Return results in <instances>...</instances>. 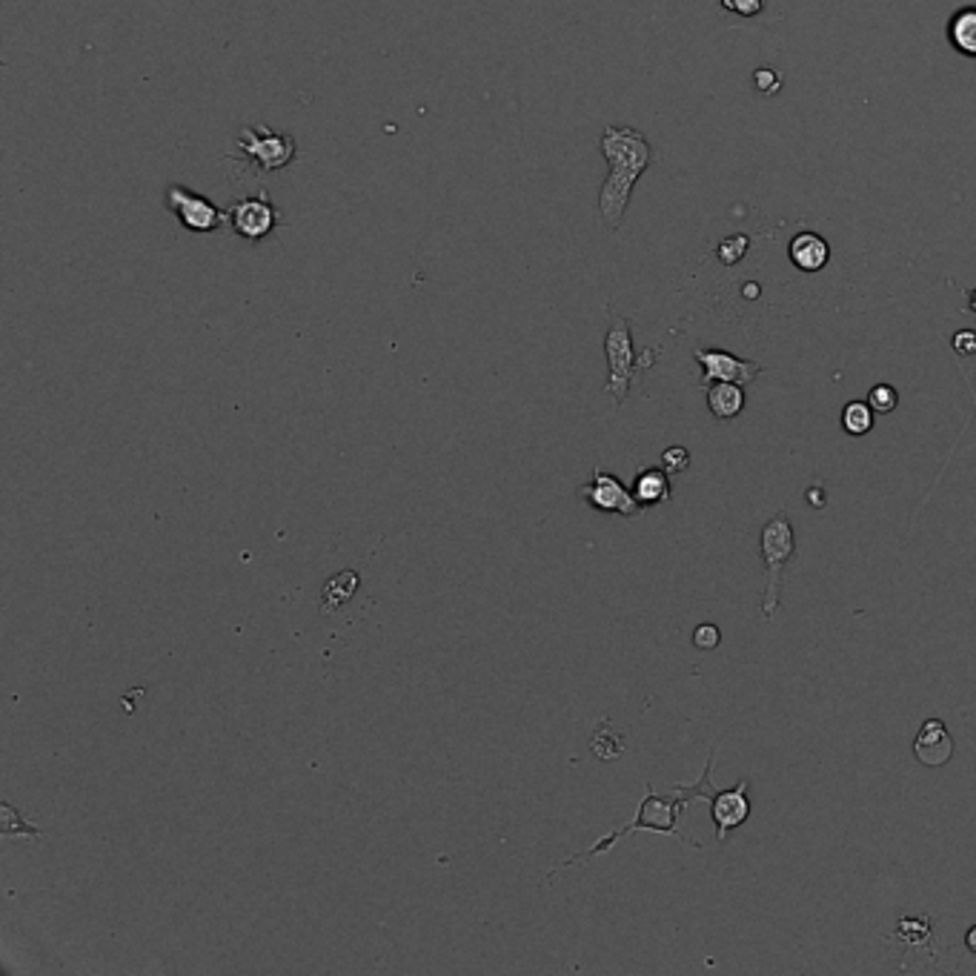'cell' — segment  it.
<instances>
[{"label": "cell", "instance_id": "6da1fadb", "mask_svg": "<svg viewBox=\"0 0 976 976\" xmlns=\"http://www.w3.org/2000/svg\"><path fill=\"white\" fill-rule=\"evenodd\" d=\"M599 150L610 164L605 186L599 193V215L610 232L621 227V218L628 213L630 195H633L636 181L642 178L648 166L653 164V147L648 138L633 127H607L601 132Z\"/></svg>", "mask_w": 976, "mask_h": 976}, {"label": "cell", "instance_id": "7a4b0ae2", "mask_svg": "<svg viewBox=\"0 0 976 976\" xmlns=\"http://www.w3.org/2000/svg\"><path fill=\"white\" fill-rule=\"evenodd\" d=\"M673 791H676V796H659V793H653V784H648V796H644V802H642V805H639V813H636V822H630L628 827H621V831H614V834H610V836H605V839H601V842H596V845H593L590 850H585V854H576V856H571V859H564V863L559 865L556 870L567 868V865H573V863H585V859H590V856H596V854H605V850L614 848V845L621 839V836L636 834V831H653V834L676 836V839L687 842V845H693V848H702V845H696V842L687 839V836H684L682 831H679V827H676L679 816H682L684 807L691 805L693 799H696V793L684 791L682 784H676ZM556 870H550V874H556Z\"/></svg>", "mask_w": 976, "mask_h": 976}, {"label": "cell", "instance_id": "3957f363", "mask_svg": "<svg viewBox=\"0 0 976 976\" xmlns=\"http://www.w3.org/2000/svg\"><path fill=\"white\" fill-rule=\"evenodd\" d=\"M759 550L764 562V596H762V619H773L782 605L784 571L796 556V533H793L791 516L779 510L773 519L764 521L762 535H759Z\"/></svg>", "mask_w": 976, "mask_h": 976}, {"label": "cell", "instance_id": "277c9868", "mask_svg": "<svg viewBox=\"0 0 976 976\" xmlns=\"http://www.w3.org/2000/svg\"><path fill=\"white\" fill-rule=\"evenodd\" d=\"M605 353H607V367H610V378H607L605 392L614 395L616 404H625L630 384L636 381V372L650 367V361H653V349L644 353V358H636L630 322L628 318H621V315L610 313V329H607L605 335Z\"/></svg>", "mask_w": 976, "mask_h": 976}, {"label": "cell", "instance_id": "5b68a950", "mask_svg": "<svg viewBox=\"0 0 976 976\" xmlns=\"http://www.w3.org/2000/svg\"><path fill=\"white\" fill-rule=\"evenodd\" d=\"M711 768H713V753L707 756V764L702 770V779L696 784H682L684 791L696 793V799H707L711 802V816L716 822V839L727 842L730 831L741 827L750 820V799H748V779H741L734 791H713L711 788Z\"/></svg>", "mask_w": 976, "mask_h": 976}, {"label": "cell", "instance_id": "8992f818", "mask_svg": "<svg viewBox=\"0 0 976 976\" xmlns=\"http://www.w3.org/2000/svg\"><path fill=\"white\" fill-rule=\"evenodd\" d=\"M238 155L247 158L258 172H279L293 164L299 143L293 135L270 127H247L238 135Z\"/></svg>", "mask_w": 976, "mask_h": 976}, {"label": "cell", "instance_id": "52a82bcc", "mask_svg": "<svg viewBox=\"0 0 976 976\" xmlns=\"http://www.w3.org/2000/svg\"><path fill=\"white\" fill-rule=\"evenodd\" d=\"M166 209H170L175 218H178L181 227L186 232H195V236H204V232H215L229 221V213H224L215 200H209L207 195H198L193 189H186L181 184L166 186Z\"/></svg>", "mask_w": 976, "mask_h": 976}, {"label": "cell", "instance_id": "ba28073f", "mask_svg": "<svg viewBox=\"0 0 976 976\" xmlns=\"http://www.w3.org/2000/svg\"><path fill=\"white\" fill-rule=\"evenodd\" d=\"M227 213H229V227L236 229V236H241L243 241H264L267 236L275 232V227L284 224L279 207L272 204L267 189H261L258 195L238 198Z\"/></svg>", "mask_w": 976, "mask_h": 976}, {"label": "cell", "instance_id": "9c48e42d", "mask_svg": "<svg viewBox=\"0 0 976 976\" xmlns=\"http://www.w3.org/2000/svg\"><path fill=\"white\" fill-rule=\"evenodd\" d=\"M578 496L593 507V510H599V513H610V516H628V519H636V516H642L644 507L636 501L633 490L621 485L619 478L614 473H605L601 467L593 470V481L590 485H582L578 487Z\"/></svg>", "mask_w": 976, "mask_h": 976}, {"label": "cell", "instance_id": "30bf717a", "mask_svg": "<svg viewBox=\"0 0 976 976\" xmlns=\"http://www.w3.org/2000/svg\"><path fill=\"white\" fill-rule=\"evenodd\" d=\"M693 358L702 364V387L713 384V381H734V384L745 387L764 372L762 364L736 358L725 349H696Z\"/></svg>", "mask_w": 976, "mask_h": 976}, {"label": "cell", "instance_id": "8fae6325", "mask_svg": "<svg viewBox=\"0 0 976 976\" xmlns=\"http://www.w3.org/2000/svg\"><path fill=\"white\" fill-rule=\"evenodd\" d=\"M913 756L925 768H945L954 756V736L942 719H928L913 739Z\"/></svg>", "mask_w": 976, "mask_h": 976}, {"label": "cell", "instance_id": "7c38bea8", "mask_svg": "<svg viewBox=\"0 0 976 976\" xmlns=\"http://www.w3.org/2000/svg\"><path fill=\"white\" fill-rule=\"evenodd\" d=\"M788 256H791L793 267L802 272H820L825 270L827 261H831V247L822 236L816 232H799L796 238L788 247Z\"/></svg>", "mask_w": 976, "mask_h": 976}, {"label": "cell", "instance_id": "4fadbf2b", "mask_svg": "<svg viewBox=\"0 0 976 976\" xmlns=\"http://www.w3.org/2000/svg\"><path fill=\"white\" fill-rule=\"evenodd\" d=\"M630 490H633L636 501H639L642 507L668 505L670 496H673V487H670V473L664 470V467H642Z\"/></svg>", "mask_w": 976, "mask_h": 976}, {"label": "cell", "instance_id": "5bb4252c", "mask_svg": "<svg viewBox=\"0 0 976 976\" xmlns=\"http://www.w3.org/2000/svg\"><path fill=\"white\" fill-rule=\"evenodd\" d=\"M705 390L711 413L722 421L736 419V415L745 410V404H748L745 387L734 384V381H713V384H707Z\"/></svg>", "mask_w": 976, "mask_h": 976}, {"label": "cell", "instance_id": "9a60e30c", "mask_svg": "<svg viewBox=\"0 0 976 976\" xmlns=\"http://www.w3.org/2000/svg\"><path fill=\"white\" fill-rule=\"evenodd\" d=\"M948 37L963 55L976 57V9H963L951 18Z\"/></svg>", "mask_w": 976, "mask_h": 976}, {"label": "cell", "instance_id": "2e32d148", "mask_svg": "<svg viewBox=\"0 0 976 976\" xmlns=\"http://www.w3.org/2000/svg\"><path fill=\"white\" fill-rule=\"evenodd\" d=\"M874 406L868 401H848L842 410V430L848 435H868L874 430Z\"/></svg>", "mask_w": 976, "mask_h": 976}, {"label": "cell", "instance_id": "e0dca14e", "mask_svg": "<svg viewBox=\"0 0 976 976\" xmlns=\"http://www.w3.org/2000/svg\"><path fill=\"white\" fill-rule=\"evenodd\" d=\"M590 748H593V753L599 756V759L610 762V759H619V756L625 753V736H621L619 730H616V727L605 719L599 725V730L593 734Z\"/></svg>", "mask_w": 976, "mask_h": 976}, {"label": "cell", "instance_id": "ac0fdd59", "mask_svg": "<svg viewBox=\"0 0 976 976\" xmlns=\"http://www.w3.org/2000/svg\"><path fill=\"white\" fill-rule=\"evenodd\" d=\"M868 404L874 406V413L888 415L899 406V392L891 384H877L868 392Z\"/></svg>", "mask_w": 976, "mask_h": 976}, {"label": "cell", "instance_id": "d6986e66", "mask_svg": "<svg viewBox=\"0 0 976 976\" xmlns=\"http://www.w3.org/2000/svg\"><path fill=\"white\" fill-rule=\"evenodd\" d=\"M662 467L670 476H679L691 467V449L687 447H668L662 453Z\"/></svg>", "mask_w": 976, "mask_h": 976}, {"label": "cell", "instance_id": "ffe728a7", "mask_svg": "<svg viewBox=\"0 0 976 976\" xmlns=\"http://www.w3.org/2000/svg\"><path fill=\"white\" fill-rule=\"evenodd\" d=\"M745 250H748V238L734 236V238H727V241H722L719 258L725 261L727 267H734V264H739L741 256H745Z\"/></svg>", "mask_w": 976, "mask_h": 976}, {"label": "cell", "instance_id": "44dd1931", "mask_svg": "<svg viewBox=\"0 0 976 976\" xmlns=\"http://www.w3.org/2000/svg\"><path fill=\"white\" fill-rule=\"evenodd\" d=\"M0 813H3V816H0V820H3V834L7 836H14V834H29V836H41V831H37V827H32V825H26V822H18V825H14V811H12V805H9V802H3V805H0Z\"/></svg>", "mask_w": 976, "mask_h": 976}, {"label": "cell", "instance_id": "7402d4cb", "mask_svg": "<svg viewBox=\"0 0 976 976\" xmlns=\"http://www.w3.org/2000/svg\"><path fill=\"white\" fill-rule=\"evenodd\" d=\"M719 642H722V630L716 628V625H698V628L693 630V644H696L698 650H716L719 648Z\"/></svg>", "mask_w": 976, "mask_h": 976}, {"label": "cell", "instance_id": "603a6c76", "mask_svg": "<svg viewBox=\"0 0 976 976\" xmlns=\"http://www.w3.org/2000/svg\"><path fill=\"white\" fill-rule=\"evenodd\" d=\"M719 3L730 12L741 14V18H756L762 12V0H719Z\"/></svg>", "mask_w": 976, "mask_h": 976}, {"label": "cell", "instance_id": "cb8c5ba5", "mask_svg": "<svg viewBox=\"0 0 976 976\" xmlns=\"http://www.w3.org/2000/svg\"><path fill=\"white\" fill-rule=\"evenodd\" d=\"M954 349L959 356H974L976 353V333L974 329H959L954 335Z\"/></svg>", "mask_w": 976, "mask_h": 976}, {"label": "cell", "instance_id": "d4e9b609", "mask_svg": "<svg viewBox=\"0 0 976 976\" xmlns=\"http://www.w3.org/2000/svg\"><path fill=\"white\" fill-rule=\"evenodd\" d=\"M756 86H759L762 93L773 95V93H779L782 80H779V75L773 69H756Z\"/></svg>", "mask_w": 976, "mask_h": 976}, {"label": "cell", "instance_id": "484cf974", "mask_svg": "<svg viewBox=\"0 0 976 976\" xmlns=\"http://www.w3.org/2000/svg\"><path fill=\"white\" fill-rule=\"evenodd\" d=\"M807 505L825 507V492H822V487H811V490H807Z\"/></svg>", "mask_w": 976, "mask_h": 976}, {"label": "cell", "instance_id": "4316f807", "mask_svg": "<svg viewBox=\"0 0 976 976\" xmlns=\"http://www.w3.org/2000/svg\"><path fill=\"white\" fill-rule=\"evenodd\" d=\"M965 945H968L970 954H976V925L968 928V934H965Z\"/></svg>", "mask_w": 976, "mask_h": 976}, {"label": "cell", "instance_id": "83f0119b", "mask_svg": "<svg viewBox=\"0 0 976 976\" xmlns=\"http://www.w3.org/2000/svg\"><path fill=\"white\" fill-rule=\"evenodd\" d=\"M970 313H976V290L970 293Z\"/></svg>", "mask_w": 976, "mask_h": 976}]
</instances>
